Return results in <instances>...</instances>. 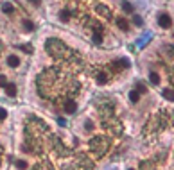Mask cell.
Here are the masks:
<instances>
[{
  "label": "cell",
  "mask_w": 174,
  "mask_h": 170,
  "mask_svg": "<svg viewBox=\"0 0 174 170\" xmlns=\"http://www.w3.org/2000/svg\"><path fill=\"white\" fill-rule=\"evenodd\" d=\"M93 41H95V43H101V36L95 34V36H93Z\"/></svg>",
  "instance_id": "cell-23"
},
{
  "label": "cell",
  "mask_w": 174,
  "mask_h": 170,
  "mask_svg": "<svg viewBox=\"0 0 174 170\" xmlns=\"http://www.w3.org/2000/svg\"><path fill=\"white\" fill-rule=\"evenodd\" d=\"M86 129H88V131H92V129H93V124H92V122H90V120H88V122H86Z\"/></svg>",
  "instance_id": "cell-21"
},
{
  "label": "cell",
  "mask_w": 174,
  "mask_h": 170,
  "mask_svg": "<svg viewBox=\"0 0 174 170\" xmlns=\"http://www.w3.org/2000/svg\"><path fill=\"white\" fill-rule=\"evenodd\" d=\"M138 99H140V93H137V91H131L129 93V100L131 102H138Z\"/></svg>",
  "instance_id": "cell-13"
},
{
  "label": "cell",
  "mask_w": 174,
  "mask_h": 170,
  "mask_svg": "<svg viewBox=\"0 0 174 170\" xmlns=\"http://www.w3.org/2000/svg\"><path fill=\"white\" fill-rule=\"evenodd\" d=\"M117 66H120V68H129V61H128V59H120V61L117 63Z\"/></svg>",
  "instance_id": "cell-15"
},
{
  "label": "cell",
  "mask_w": 174,
  "mask_h": 170,
  "mask_svg": "<svg viewBox=\"0 0 174 170\" xmlns=\"http://www.w3.org/2000/svg\"><path fill=\"white\" fill-rule=\"evenodd\" d=\"M164 97H165L167 100H173V97H174L173 90H171V88H165V90H164Z\"/></svg>",
  "instance_id": "cell-10"
},
{
  "label": "cell",
  "mask_w": 174,
  "mask_h": 170,
  "mask_svg": "<svg viewBox=\"0 0 174 170\" xmlns=\"http://www.w3.org/2000/svg\"><path fill=\"white\" fill-rule=\"evenodd\" d=\"M4 88H5V93H7L9 97H14V95H16V86H14V84L7 82V84H5Z\"/></svg>",
  "instance_id": "cell-4"
},
{
  "label": "cell",
  "mask_w": 174,
  "mask_h": 170,
  "mask_svg": "<svg viewBox=\"0 0 174 170\" xmlns=\"http://www.w3.org/2000/svg\"><path fill=\"white\" fill-rule=\"evenodd\" d=\"M135 91H137V93H146V91H147V88L144 86V82H138V84H137V90H135Z\"/></svg>",
  "instance_id": "cell-12"
},
{
  "label": "cell",
  "mask_w": 174,
  "mask_h": 170,
  "mask_svg": "<svg viewBox=\"0 0 174 170\" xmlns=\"http://www.w3.org/2000/svg\"><path fill=\"white\" fill-rule=\"evenodd\" d=\"M106 81H108L106 73H104V72H99V73H97V82H99V84H106Z\"/></svg>",
  "instance_id": "cell-7"
},
{
  "label": "cell",
  "mask_w": 174,
  "mask_h": 170,
  "mask_svg": "<svg viewBox=\"0 0 174 170\" xmlns=\"http://www.w3.org/2000/svg\"><path fill=\"white\" fill-rule=\"evenodd\" d=\"M2 11L5 13V14H13V11H14V7L9 4V2H5V4H2Z\"/></svg>",
  "instance_id": "cell-6"
},
{
  "label": "cell",
  "mask_w": 174,
  "mask_h": 170,
  "mask_svg": "<svg viewBox=\"0 0 174 170\" xmlns=\"http://www.w3.org/2000/svg\"><path fill=\"white\" fill-rule=\"evenodd\" d=\"M133 23H135V25H138V27H142V25H144V20H142L138 14H135V16H133Z\"/></svg>",
  "instance_id": "cell-11"
},
{
  "label": "cell",
  "mask_w": 174,
  "mask_h": 170,
  "mask_svg": "<svg viewBox=\"0 0 174 170\" xmlns=\"http://www.w3.org/2000/svg\"><path fill=\"white\" fill-rule=\"evenodd\" d=\"M149 81H151L153 84H158V82H160V75H158L156 72H151V73H149Z\"/></svg>",
  "instance_id": "cell-8"
},
{
  "label": "cell",
  "mask_w": 174,
  "mask_h": 170,
  "mask_svg": "<svg viewBox=\"0 0 174 170\" xmlns=\"http://www.w3.org/2000/svg\"><path fill=\"white\" fill-rule=\"evenodd\" d=\"M129 170H133V169H129Z\"/></svg>",
  "instance_id": "cell-24"
},
{
  "label": "cell",
  "mask_w": 174,
  "mask_h": 170,
  "mask_svg": "<svg viewBox=\"0 0 174 170\" xmlns=\"http://www.w3.org/2000/svg\"><path fill=\"white\" fill-rule=\"evenodd\" d=\"M29 2H31L32 5H40V4H41V0H29Z\"/></svg>",
  "instance_id": "cell-22"
},
{
  "label": "cell",
  "mask_w": 174,
  "mask_h": 170,
  "mask_svg": "<svg viewBox=\"0 0 174 170\" xmlns=\"http://www.w3.org/2000/svg\"><path fill=\"white\" fill-rule=\"evenodd\" d=\"M20 48H22V50H25V52H29V54L32 52V47H31V45H22Z\"/></svg>",
  "instance_id": "cell-18"
},
{
  "label": "cell",
  "mask_w": 174,
  "mask_h": 170,
  "mask_svg": "<svg viewBox=\"0 0 174 170\" xmlns=\"http://www.w3.org/2000/svg\"><path fill=\"white\" fill-rule=\"evenodd\" d=\"M75 109H77V104H75L74 100H66V104H65V111H66L68 115H72V113H75Z\"/></svg>",
  "instance_id": "cell-2"
},
{
  "label": "cell",
  "mask_w": 174,
  "mask_h": 170,
  "mask_svg": "<svg viewBox=\"0 0 174 170\" xmlns=\"http://www.w3.org/2000/svg\"><path fill=\"white\" fill-rule=\"evenodd\" d=\"M59 18H61V22H68V18H70V13H68V11H61Z\"/></svg>",
  "instance_id": "cell-14"
},
{
  "label": "cell",
  "mask_w": 174,
  "mask_h": 170,
  "mask_svg": "<svg viewBox=\"0 0 174 170\" xmlns=\"http://www.w3.org/2000/svg\"><path fill=\"white\" fill-rule=\"evenodd\" d=\"M16 167H18L20 170H25L27 169V163H25L23 160H18V161H16Z\"/></svg>",
  "instance_id": "cell-17"
},
{
  "label": "cell",
  "mask_w": 174,
  "mask_h": 170,
  "mask_svg": "<svg viewBox=\"0 0 174 170\" xmlns=\"http://www.w3.org/2000/svg\"><path fill=\"white\" fill-rule=\"evenodd\" d=\"M117 25H119L122 30H128V29H129V23H128L126 18H117Z\"/></svg>",
  "instance_id": "cell-5"
},
{
  "label": "cell",
  "mask_w": 174,
  "mask_h": 170,
  "mask_svg": "<svg viewBox=\"0 0 174 170\" xmlns=\"http://www.w3.org/2000/svg\"><path fill=\"white\" fill-rule=\"evenodd\" d=\"M7 84V79H5V75H0V86H5Z\"/></svg>",
  "instance_id": "cell-20"
},
{
  "label": "cell",
  "mask_w": 174,
  "mask_h": 170,
  "mask_svg": "<svg viewBox=\"0 0 174 170\" xmlns=\"http://www.w3.org/2000/svg\"><path fill=\"white\" fill-rule=\"evenodd\" d=\"M5 117H7V111L4 108H0V120H5Z\"/></svg>",
  "instance_id": "cell-19"
},
{
  "label": "cell",
  "mask_w": 174,
  "mask_h": 170,
  "mask_svg": "<svg viewBox=\"0 0 174 170\" xmlns=\"http://www.w3.org/2000/svg\"><path fill=\"white\" fill-rule=\"evenodd\" d=\"M158 23H160V27H164V29H169V27L173 25V18H171L167 13H162V14L158 16Z\"/></svg>",
  "instance_id": "cell-1"
},
{
  "label": "cell",
  "mask_w": 174,
  "mask_h": 170,
  "mask_svg": "<svg viewBox=\"0 0 174 170\" xmlns=\"http://www.w3.org/2000/svg\"><path fill=\"white\" fill-rule=\"evenodd\" d=\"M122 9L128 11V13H133V5H131L129 2H124V4H122Z\"/></svg>",
  "instance_id": "cell-16"
},
{
  "label": "cell",
  "mask_w": 174,
  "mask_h": 170,
  "mask_svg": "<svg viewBox=\"0 0 174 170\" xmlns=\"http://www.w3.org/2000/svg\"><path fill=\"white\" fill-rule=\"evenodd\" d=\"M7 65L13 66V68H16V66L20 65V57H18V56H9V57H7Z\"/></svg>",
  "instance_id": "cell-3"
},
{
  "label": "cell",
  "mask_w": 174,
  "mask_h": 170,
  "mask_svg": "<svg viewBox=\"0 0 174 170\" xmlns=\"http://www.w3.org/2000/svg\"><path fill=\"white\" fill-rule=\"evenodd\" d=\"M23 29H25L27 32H32V30H34V23L27 20V22H23Z\"/></svg>",
  "instance_id": "cell-9"
}]
</instances>
